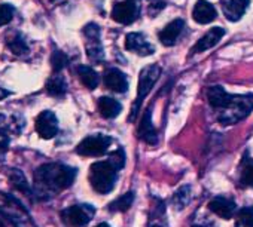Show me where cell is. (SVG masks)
Here are the masks:
<instances>
[{"label": "cell", "mask_w": 253, "mask_h": 227, "mask_svg": "<svg viewBox=\"0 0 253 227\" xmlns=\"http://www.w3.org/2000/svg\"><path fill=\"white\" fill-rule=\"evenodd\" d=\"M225 36V29L222 27H213L210 29L197 43L195 46L191 49L192 54H198V52H204L207 49H211L213 46H216L219 43V40Z\"/></svg>", "instance_id": "14"}, {"label": "cell", "mask_w": 253, "mask_h": 227, "mask_svg": "<svg viewBox=\"0 0 253 227\" xmlns=\"http://www.w3.org/2000/svg\"><path fill=\"white\" fill-rule=\"evenodd\" d=\"M51 2H55V0H51Z\"/></svg>", "instance_id": "37"}, {"label": "cell", "mask_w": 253, "mask_h": 227, "mask_svg": "<svg viewBox=\"0 0 253 227\" xmlns=\"http://www.w3.org/2000/svg\"><path fill=\"white\" fill-rule=\"evenodd\" d=\"M229 94L222 88V86H211L207 92V98H209V102L213 108L219 110L225 105L226 99H228Z\"/></svg>", "instance_id": "21"}, {"label": "cell", "mask_w": 253, "mask_h": 227, "mask_svg": "<svg viewBox=\"0 0 253 227\" xmlns=\"http://www.w3.org/2000/svg\"><path fill=\"white\" fill-rule=\"evenodd\" d=\"M36 132L43 140H51L58 132V121L51 110H45L36 119Z\"/></svg>", "instance_id": "10"}, {"label": "cell", "mask_w": 253, "mask_h": 227, "mask_svg": "<svg viewBox=\"0 0 253 227\" xmlns=\"http://www.w3.org/2000/svg\"><path fill=\"white\" fill-rule=\"evenodd\" d=\"M183 26H185V21L177 18L174 21H171L170 24L166 26V29L163 32H160V40L164 46H173L176 45L182 30H183Z\"/></svg>", "instance_id": "18"}, {"label": "cell", "mask_w": 253, "mask_h": 227, "mask_svg": "<svg viewBox=\"0 0 253 227\" xmlns=\"http://www.w3.org/2000/svg\"><path fill=\"white\" fill-rule=\"evenodd\" d=\"M116 174L118 169L109 161H100L92 163L89 168V183L97 193L106 195L113 190Z\"/></svg>", "instance_id": "4"}, {"label": "cell", "mask_w": 253, "mask_h": 227, "mask_svg": "<svg viewBox=\"0 0 253 227\" xmlns=\"http://www.w3.org/2000/svg\"><path fill=\"white\" fill-rule=\"evenodd\" d=\"M192 17L198 24H209L214 21V18L217 17V11L207 0H198L194 6Z\"/></svg>", "instance_id": "15"}, {"label": "cell", "mask_w": 253, "mask_h": 227, "mask_svg": "<svg viewBox=\"0 0 253 227\" xmlns=\"http://www.w3.org/2000/svg\"><path fill=\"white\" fill-rule=\"evenodd\" d=\"M194 227H200V226H194Z\"/></svg>", "instance_id": "36"}, {"label": "cell", "mask_w": 253, "mask_h": 227, "mask_svg": "<svg viewBox=\"0 0 253 227\" xmlns=\"http://www.w3.org/2000/svg\"><path fill=\"white\" fill-rule=\"evenodd\" d=\"M149 227H167L163 203H160V206L154 208V212L151 214V220H149Z\"/></svg>", "instance_id": "26"}, {"label": "cell", "mask_w": 253, "mask_h": 227, "mask_svg": "<svg viewBox=\"0 0 253 227\" xmlns=\"http://www.w3.org/2000/svg\"><path fill=\"white\" fill-rule=\"evenodd\" d=\"M125 48L136 52L140 57H148L154 54V46L148 42V39L142 33H130L125 37Z\"/></svg>", "instance_id": "11"}, {"label": "cell", "mask_w": 253, "mask_h": 227, "mask_svg": "<svg viewBox=\"0 0 253 227\" xmlns=\"http://www.w3.org/2000/svg\"><path fill=\"white\" fill-rule=\"evenodd\" d=\"M161 74V67L154 64V65H146L142 71H140V76H139V86H137V98H136V102L133 104L131 107V115H130V121H136L137 118V113L142 107V102L143 99L148 97V94L151 92V89L154 88L155 82L158 80Z\"/></svg>", "instance_id": "5"}, {"label": "cell", "mask_w": 253, "mask_h": 227, "mask_svg": "<svg viewBox=\"0 0 253 227\" xmlns=\"http://www.w3.org/2000/svg\"><path fill=\"white\" fill-rule=\"evenodd\" d=\"M240 183H241L244 187H253V161L244 162L243 171H241Z\"/></svg>", "instance_id": "27"}, {"label": "cell", "mask_w": 253, "mask_h": 227, "mask_svg": "<svg viewBox=\"0 0 253 227\" xmlns=\"http://www.w3.org/2000/svg\"><path fill=\"white\" fill-rule=\"evenodd\" d=\"M2 119H3V116H2V115H0V122H2Z\"/></svg>", "instance_id": "35"}, {"label": "cell", "mask_w": 253, "mask_h": 227, "mask_svg": "<svg viewBox=\"0 0 253 227\" xmlns=\"http://www.w3.org/2000/svg\"><path fill=\"white\" fill-rule=\"evenodd\" d=\"M238 218L246 227H253V206H246L240 209Z\"/></svg>", "instance_id": "32"}, {"label": "cell", "mask_w": 253, "mask_h": 227, "mask_svg": "<svg viewBox=\"0 0 253 227\" xmlns=\"http://www.w3.org/2000/svg\"><path fill=\"white\" fill-rule=\"evenodd\" d=\"M223 15L226 20L235 23L241 20V17L246 14L247 6H249V0H219Z\"/></svg>", "instance_id": "12"}, {"label": "cell", "mask_w": 253, "mask_h": 227, "mask_svg": "<svg viewBox=\"0 0 253 227\" xmlns=\"http://www.w3.org/2000/svg\"><path fill=\"white\" fill-rule=\"evenodd\" d=\"M137 134H139V138L143 140L145 143H148V144H157L158 137H157V131L154 128V124H152L151 108H148L145 111V115H143V118L140 121V125H139V130H137Z\"/></svg>", "instance_id": "17"}, {"label": "cell", "mask_w": 253, "mask_h": 227, "mask_svg": "<svg viewBox=\"0 0 253 227\" xmlns=\"http://www.w3.org/2000/svg\"><path fill=\"white\" fill-rule=\"evenodd\" d=\"M189 187H182L180 190L176 192L174 195V205L176 208H185V205H188L189 199H191V195H189Z\"/></svg>", "instance_id": "30"}, {"label": "cell", "mask_w": 253, "mask_h": 227, "mask_svg": "<svg viewBox=\"0 0 253 227\" xmlns=\"http://www.w3.org/2000/svg\"><path fill=\"white\" fill-rule=\"evenodd\" d=\"M209 208H210L211 212H214L216 215H219V217L223 218V220L232 218L234 214H235V211H237L235 203H234L231 199L222 197V196H217V197H214L213 200H210Z\"/></svg>", "instance_id": "16"}, {"label": "cell", "mask_w": 253, "mask_h": 227, "mask_svg": "<svg viewBox=\"0 0 253 227\" xmlns=\"http://www.w3.org/2000/svg\"><path fill=\"white\" fill-rule=\"evenodd\" d=\"M94 206L91 205H72L61 211V218L72 227H84L94 217Z\"/></svg>", "instance_id": "7"}, {"label": "cell", "mask_w": 253, "mask_h": 227, "mask_svg": "<svg viewBox=\"0 0 253 227\" xmlns=\"http://www.w3.org/2000/svg\"><path fill=\"white\" fill-rule=\"evenodd\" d=\"M140 15V6L137 0H124L113 6L112 9V18L124 26H128L134 23Z\"/></svg>", "instance_id": "8"}, {"label": "cell", "mask_w": 253, "mask_h": 227, "mask_svg": "<svg viewBox=\"0 0 253 227\" xmlns=\"http://www.w3.org/2000/svg\"><path fill=\"white\" fill-rule=\"evenodd\" d=\"M109 162L119 171L121 168H124V165H125V153H124V150L122 149H118V150H115V152H112L110 155H109Z\"/></svg>", "instance_id": "31"}, {"label": "cell", "mask_w": 253, "mask_h": 227, "mask_svg": "<svg viewBox=\"0 0 253 227\" xmlns=\"http://www.w3.org/2000/svg\"><path fill=\"white\" fill-rule=\"evenodd\" d=\"M69 63V58L64 52L61 51H54L52 55H51V65H52V70L55 73H60Z\"/></svg>", "instance_id": "25"}, {"label": "cell", "mask_w": 253, "mask_h": 227, "mask_svg": "<svg viewBox=\"0 0 253 227\" xmlns=\"http://www.w3.org/2000/svg\"><path fill=\"white\" fill-rule=\"evenodd\" d=\"M78 76L85 88L92 91L98 86V74L94 68H91L88 65H81L78 68Z\"/></svg>", "instance_id": "20"}, {"label": "cell", "mask_w": 253, "mask_h": 227, "mask_svg": "<svg viewBox=\"0 0 253 227\" xmlns=\"http://www.w3.org/2000/svg\"><path fill=\"white\" fill-rule=\"evenodd\" d=\"M14 17V6L9 3H2L0 5V27H3L12 21Z\"/></svg>", "instance_id": "29"}, {"label": "cell", "mask_w": 253, "mask_h": 227, "mask_svg": "<svg viewBox=\"0 0 253 227\" xmlns=\"http://www.w3.org/2000/svg\"><path fill=\"white\" fill-rule=\"evenodd\" d=\"M6 175L9 177V180H11V183H12V186L15 189H18L20 192H23V193L30 196V193H32L30 186H29V183L26 180V175L20 169H8Z\"/></svg>", "instance_id": "23"}, {"label": "cell", "mask_w": 253, "mask_h": 227, "mask_svg": "<svg viewBox=\"0 0 253 227\" xmlns=\"http://www.w3.org/2000/svg\"><path fill=\"white\" fill-rule=\"evenodd\" d=\"M133 202H134V192H128V193L119 196L118 199H115L109 205V209L110 211H121V212H124L126 209H130Z\"/></svg>", "instance_id": "24"}, {"label": "cell", "mask_w": 253, "mask_h": 227, "mask_svg": "<svg viewBox=\"0 0 253 227\" xmlns=\"http://www.w3.org/2000/svg\"><path fill=\"white\" fill-rule=\"evenodd\" d=\"M76 178V169L63 163H45L35 172L36 195L42 199L52 197L70 187Z\"/></svg>", "instance_id": "1"}, {"label": "cell", "mask_w": 253, "mask_h": 227, "mask_svg": "<svg viewBox=\"0 0 253 227\" xmlns=\"http://www.w3.org/2000/svg\"><path fill=\"white\" fill-rule=\"evenodd\" d=\"M9 147V137L5 131H0V156H2Z\"/></svg>", "instance_id": "33"}, {"label": "cell", "mask_w": 253, "mask_h": 227, "mask_svg": "<svg viewBox=\"0 0 253 227\" xmlns=\"http://www.w3.org/2000/svg\"><path fill=\"white\" fill-rule=\"evenodd\" d=\"M0 214L14 227H36L27 209L11 195L0 192Z\"/></svg>", "instance_id": "3"}, {"label": "cell", "mask_w": 253, "mask_h": 227, "mask_svg": "<svg viewBox=\"0 0 253 227\" xmlns=\"http://www.w3.org/2000/svg\"><path fill=\"white\" fill-rule=\"evenodd\" d=\"M95 227H110L109 224H106V223H100L98 226H95Z\"/></svg>", "instance_id": "34"}, {"label": "cell", "mask_w": 253, "mask_h": 227, "mask_svg": "<svg viewBox=\"0 0 253 227\" xmlns=\"http://www.w3.org/2000/svg\"><path fill=\"white\" fill-rule=\"evenodd\" d=\"M122 105L110 97H101L98 99V111L104 119H113L121 113Z\"/></svg>", "instance_id": "19"}, {"label": "cell", "mask_w": 253, "mask_h": 227, "mask_svg": "<svg viewBox=\"0 0 253 227\" xmlns=\"http://www.w3.org/2000/svg\"><path fill=\"white\" fill-rule=\"evenodd\" d=\"M104 85L106 88H109L113 92L118 94H124L128 89V80H126V76L118 70V68H109L104 73Z\"/></svg>", "instance_id": "13"}, {"label": "cell", "mask_w": 253, "mask_h": 227, "mask_svg": "<svg viewBox=\"0 0 253 227\" xmlns=\"http://www.w3.org/2000/svg\"><path fill=\"white\" fill-rule=\"evenodd\" d=\"M84 34L86 37V54L92 61H101L104 58L103 46L100 42V29L97 24H88L84 27Z\"/></svg>", "instance_id": "9"}, {"label": "cell", "mask_w": 253, "mask_h": 227, "mask_svg": "<svg viewBox=\"0 0 253 227\" xmlns=\"http://www.w3.org/2000/svg\"><path fill=\"white\" fill-rule=\"evenodd\" d=\"M8 48L15 54V55H23V54H26L27 51H29V46H27V43L23 40V37L21 36H15V37H12L9 42H8Z\"/></svg>", "instance_id": "28"}, {"label": "cell", "mask_w": 253, "mask_h": 227, "mask_svg": "<svg viewBox=\"0 0 253 227\" xmlns=\"http://www.w3.org/2000/svg\"><path fill=\"white\" fill-rule=\"evenodd\" d=\"M67 91V83L63 76L55 74L46 82V92L52 97H61Z\"/></svg>", "instance_id": "22"}, {"label": "cell", "mask_w": 253, "mask_h": 227, "mask_svg": "<svg viewBox=\"0 0 253 227\" xmlns=\"http://www.w3.org/2000/svg\"><path fill=\"white\" fill-rule=\"evenodd\" d=\"M253 110V94L232 95L229 94L225 105L219 108L217 121L222 125H234L250 115Z\"/></svg>", "instance_id": "2"}, {"label": "cell", "mask_w": 253, "mask_h": 227, "mask_svg": "<svg viewBox=\"0 0 253 227\" xmlns=\"http://www.w3.org/2000/svg\"><path fill=\"white\" fill-rule=\"evenodd\" d=\"M112 144V138L103 134H97V135H89L86 138H84L78 147H76V153L81 156H101L104 155L109 147Z\"/></svg>", "instance_id": "6"}]
</instances>
